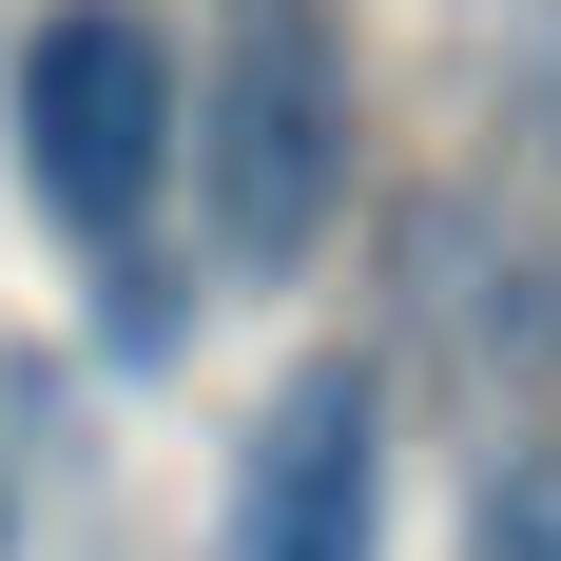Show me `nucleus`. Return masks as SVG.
<instances>
[{
  "mask_svg": "<svg viewBox=\"0 0 561 561\" xmlns=\"http://www.w3.org/2000/svg\"><path fill=\"white\" fill-rule=\"evenodd\" d=\"M174 174H194L232 290H290L310 252H330V214H348V39L310 20V0H252V20H232Z\"/></svg>",
  "mask_w": 561,
  "mask_h": 561,
  "instance_id": "nucleus-1",
  "label": "nucleus"
},
{
  "mask_svg": "<svg viewBox=\"0 0 561 561\" xmlns=\"http://www.w3.org/2000/svg\"><path fill=\"white\" fill-rule=\"evenodd\" d=\"M194 156V78L136 0H58L39 39H20V194H39L78 252H136Z\"/></svg>",
  "mask_w": 561,
  "mask_h": 561,
  "instance_id": "nucleus-2",
  "label": "nucleus"
},
{
  "mask_svg": "<svg viewBox=\"0 0 561 561\" xmlns=\"http://www.w3.org/2000/svg\"><path fill=\"white\" fill-rule=\"evenodd\" d=\"M214 561H388V368H368V348H310V368L252 407Z\"/></svg>",
  "mask_w": 561,
  "mask_h": 561,
  "instance_id": "nucleus-3",
  "label": "nucleus"
},
{
  "mask_svg": "<svg viewBox=\"0 0 561 561\" xmlns=\"http://www.w3.org/2000/svg\"><path fill=\"white\" fill-rule=\"evenodd\" d=\"M98 348L116 368H174V348H194V272H174V252H98Z\"/></svg>",
  "mask_w": 561,
  "mask_h": 561,
  "instance_id": "nucleus-4",
  "label": "nucleus"
},
{
  "mask_svg": "<svg viewBox=\"0 0 561 561\" xmlns=\"http://www.w3.org/2000/svg\"><path fill=\"white\" fill-rule=\"evenodd\" d=\"M465 561H561V446H504L484 504H465Z\"/></svg>",
  "mask_w": 561,
  "mask_h": 561,
  "instance_id": "nucleus-5",
  "label": "nucleus"
},
{
  "mask_svg": "<svg viewBox=\"0 0 561 561\" xmlns=\"http://www.w3.org/2000/svg\"><path fill=\"white\" fill-rule=\"evenodd\" d=\"M0 561H20V484H0Z\"/></svg>",
  "mask_w": 561,
  "mask_h": 561,
  "instance_id": "nucleus-6",
  "label": "nucleus"
}]
</instances>
